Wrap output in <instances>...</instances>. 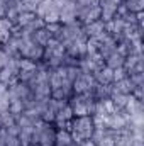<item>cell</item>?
<instances>
[{"label":"cell","instance_id":"cell-1","mask_svg":"<svg viewBox=\"0 0 144 146\" xmlns=\"http://www.w3.org/2000/svg\"><path fill=\"white\" fill-rule=\"evenodd\" d=\"M71 131L80 134L81 139H90L93 131H95V126H93V119L92 115H81V117H73L71 119Z\"/></svg>","mask_w":144,"mask_h":146},{"label":"cell","instance_id":"cell-2","mask_svg":"<svg viewBox=\"0 0 144 146\" xmlns=\"http://www.w3.org/2000/svg\"><path fill=\"white\" fill-rule=\"evenodd\" d=\"M93 83H95V78H93V75H92V73H80V76H78V78L71 83L73 94H76V95L87 94V92H90V90H92Z\"/></svg>","mask_w":144,"mask_h":146},{"label":"cell","instance_id":"cell-3","mask_svg":"<svg viewBox=\"0 0 144 146\" xmlns=\"http://www.w3.org/2000/svg\"><path fill=\"white\" fill-rule=\"evenodd\" d=\"M83 33L87 34V37H97L98 41H102L104 37L107 36V33H105V22L98 19V21L83 24Z\"/></svg>","mask_w":144,"mask_h":146},{"label":"cell","instance_id":"cell-4","mask_svg":"<svg viewBox=\"0 0 144 146\" xmlns=\"http://www.w3.org/2000/svg\"><path fill=\"white\" fill-rule=\"evenodd\" d=\"M54 134H56L54 124L46 122L42 131H41V138H39V145L37 146H54Z\"/></svg>","mask_w":144,"mask_h":146},{"label":"cell","instance_id":"cell-5","mask_svg":"<svg viewBox=\"0 0 144 146\" xmlns=\"http://www.w3.org/2000/svg\"><path fill=\"white\" fill-rule=\"evenodd\" d=\"M32 90V95L36 100H41V99H49L51 97V85L49 82H36L34 85L29 87Z\"/></svg>","mask_w":144,"mask_h":146},{"label":"cell","instance_id":"cell-6","mask_svg":"<svg viewBox=\"0 0 144 146\" xmlns=\"http://www.w3.org/2000/svg\"><path fill=\"white\" fill-rule=\"evenodd\" d=\"M9 58H20V54H19V39L14 36H10L9 39H5L3 42H2V48H0Z\"/></svg>","mask_w":144,"mask_h":146},{"label":"cell","instance_id":"cell-7","mask_svg":"<svg viewBox=\"0 0 144 146\" xmlns=\"http://www.w3.org/2000/svg\"><path fill=\"white\" fill-rule=\"evenodd\" d=\"M76 21V9H75V3L71 0H68L65 3V7L59 10V22L61 24H70Z\"/></svg>","mask_w":144,"mask_h":146},{"label":"cell","instance_id":"cell-8","mask_svg":"<svg viewBox=\"0 0 144 146\" xmlns=\"http://www.w3.org/2000/svg\"><path fill=\"white\" fill-rule=\"evenodd\" d=\"M92 97L95 99V100H105V99H110V95H112V83L110 85H100V83H93V87H92Z\"/></svg>","mask_w":144,"mask_h":146},{"label":"cell","instance_id":"cell-9","mask_svg":"<svg viewBox=\"0 0 144 146\" xmlns=\"http://www.w3.org/2000/svg\"><path fill=\"white\" fill-rule=\"evenodd\" d=\"M115 49H117V42L114 41V37L110 36V34H107V36L100 41V46H98V51H97V53L105 60L108 54H110V53H114Z\"/></svg>","mask_w":144,"mask_h":146},{"label":"cell","instance_id":"cell-10","mask_svg":"<svg viewBox=\"0 0 144 146\" xmlns=\"http://www.w3.org/2000/svg\"><path fill=\"white\" fill-rule=\"evenodd\" d=\"M134 90V85L132 82L129 80V76L119 80V82H114L112 83V94H124V95H131Z\"/></svg>","mask_w":144,"mask_h":146},{"label":"cell","instance_id":"cell-11","mask_svg":"<svg viewBox=\"0 0 144 146\" xmlns=\"http://www.w3.org/2000/svg\"><path fill=\"white\" fill-rule=\"evenodd\" d=\"M124 60H126V56H122V54L115 49L114 53H110L107 58H105V66L110 68V70L120 68V66H124Z\"/></svg>","mask_w":144,"mask_h":146},{"label":"cell","instance_id":"cell-12","mask_svg":"<svg viewBox=\"0 0 144 146\" xmlns=\"http://www.w3.org/2000/svg\"><path fill=\"white\" fill-rule=\"evenodd\" d=\"M92 75H93L95 82L100 83V85H110V83H112V70L107 68V66H104V68L93 72Z\"/></svg>","mask_w":144,"mask_h":146},{"label":"cell","instance_id":"cell-13","mask_svg":"<svg viewBox=\"0 0 144 146\" xmlns=\"http://www.w3.org/2000/svg\"><path fill=\"white\" fill-rule=\"evenodd\" d=\"M70 143H73L71 133L66 129H56L54 134V146H68Z\"/></svg>","mask_w":144,"mask_h":146},{"label":"cell","instance_id":"cell-14","mask_svg":"<svg viewBox=\"0 0 144 146\" xmlns=\"http://www.w3.org/2000/svg\"><path fill=\"white\" fill-rule=\"evenodd\" d=\"M73 117V110L71 107L66 104L63 109H59V110H56V117H54V124H61V122H70Z\"/></svg>","mask_w":144,"mask_h":146},{"label":"cell","instance_id":"cell-15","mask_svg":"<svg viewBox=\"0 0 144 146\" xmlns=\"http://www.w3.org/2000/svg\"><path fill=\"white\" fill-rule=\"evenodd\" d=\"M51 39H53L51 33H48L44 27H42V29H39V31H36V33H32V41H34V42H37L39 46H42V48H44V46H46Z\"/></svg>","mask_w":144,"mask_h":146},{"label":"cell","instance_id":"cell-16","mask_svg":"<svg viewBox=\"0 0 144 146\" xmlns=\"http://www.w3.org/2000/svg\"><path fill=\"white\" fill-rule=\"evenodd\" d=\"M129 97H131V95H124V94H112V95H110V100L114 102L115 109L122 110L124 107H126V104H127Z\"/></svg>","mask_w":144,"mask_h":146},{"label":"cell","instance_id":"cell-17","mask_svg":"<svg viewBox=\"0 0 144 146\" xmlns=\"http://www.w3.org/2000/svg\"><path fill=\"white\" fill-rule=\"evenodd\" d=\"M9 112L10 114H14V115H19V114H22L24 112V104H22V100H19V99H9Z\"/></svg>","mask_w":144,"mask_h":146},{"label":"cell","instance_id":"cell-18","mask_svg":"<svg viewBox=\"0 0 144 146\" xmlns=\"http://www.w3.org/2000/svg\"><path fill=\"white\" fill-rule=\"evenodd\" d=\"M36 17V14L34 12H20L19 14V17H17V24L20 26V27H27L31 22H32V19Z\"/></svg>","mask_w":144,"mask_h":146},{"label":"cell","instance_id":"cell-19","mask_svg":"<svg viewBox=\"0 0 144 146\" xmlns=\"http://www.w3.org/2000/svg\"><path fill=\"white\" fill-rule=\"evenodd\" d=\"M124 5L127 7L129 12H134V14L144 10V0H127V2H124Z\"/></svg>","mask_w":144,"mask_h":146},{"label":"cell","instance_id":"cell-20","mask_svg":"<svg viewBox=\"0 0 144 146\" xmlns=\"http://www.w3.org/2000/svg\"><path fill=\"white\" fill-rule=\"evenodd\" d=\"M44 26H46V24H44V21H42L41 17H37V15H36V17L32 19V22H31L27 27H24V29H26V31H29V33H36V31H39V29H42Z\"/></svg>","mask_w":144,"mask_h":146},{"label":"cell","instance_id":"cell-21","mask_svg":"<svg viewBox=\"0 0 144 146\" xmlns=\"http://www.w3.org/2000/svg\"><path fill=\"white\" fill-rule=\"evenodd\" d=\"M32 131H20L19 133V145L20 146H32V139H31Z\"/></svg>","mask_w":144,"mask_h":146},{"label":"cell","instance_id":"cell-22","mask_svg":"<svg viewBox=\"0 0 144 146\" xmlns=\"http://www.w3.org/2000/svg\"><path fill=\"white\" fill-rule=\"evenodd\" d=\"M42 21H44V24H53V22H59V12L56 10V9H53V10H49L44 17H42Z\"/></svg>","mask_w":144,"mask_h":146},{"label":"cell","instance_id":"cell-23","mask_svg":"<svg viewBox=\"0 0 144 146\" xmlns=\"http://www.w3.org/2000/svg\"><path fill=\"white\" fill-rule=\"evenodd\" d=\"M0 119H2V122H3V127H7V126H10V124H14V122H15V115H14V114H10L7 109L0 112Z\"/></svg>","mask_w":144,"mask_h":146},{"label":"cell","instance_id":"cell-24","mask_svg":"<svg viewBox=\"0 0 144 146\" xmlns=\"http://www.w3.org/2000/svg\"><path fill=\"white\" fill-rule=\"evenodd\" d=\"M80 73H81V70H80L78 66H66V80L73 83V82L80 76Z\"/></svg>","mask_w":144,"mask_h":146},{"label":"cell","instance_id":"cell-25","mask_svg":"<svg viewBox=\"0 0 144 146\" xmlns=\"http://www.w3.org/2000/svg\"><path fill=\"white\" fill-rule=\"evenodd\" d=\"M61 26H63L61 22H53V24H46V26H44V29H46L48 33H51V36L54 37L59 31H61Z\"/></svg>","mask_w":144,"mask_h":146},{"label":"cell","instance_id":"cell-26","mask_svg":"<svg viewBox=\"0 0 144 146\" xmlns=\"http://www.w3.org/2000/svg\"><path fill=\"white\" fill-rule=\"evenodd\" d=\"M126 76H127V73H126V70L122 66L120 68H115V70H112V83L114 82H119V80H122Z\"/></svg>","mask_w":144,"mask_h":146},{"label":"cell","instance_id":"cell-27","mask_svg":"<svg viewBox=\"0 0 144 146\" xmlns=\"http://www.w3.org/2000/svg\"><path fill=\"white\" fill-rule=\"evenodd\" d=\"M129 80L132 82V85L134 87H137V85H144V73H132V75H129Z\"/></svg>","mask_w":144,"mask_h":146},{"label":"cell","instance_id":"cell-28","mask_svg":"<svg viewBox=\"0 0 144 146\" xmlns=\"http://www.w3.org/2000/svg\"><path fill=\"white\" fill-rule=\"evenodd\" d=\"M5 129H7V133H9V134H12V136H19V133H20V127H19L15 122H14V124H10V126H7Z\"/></svg>","mask_w":144,"mask_h":146},{"label":"cell","instance_id":"cell-29","mask_svg":"<svg viewBox=\"0 0 144 146\" xmlns=\"http://www.w3.org/2000/svg\"><path fill=\"white\" fill-rule=\"evenodd\" d=\"M9 61H10V58H9V56H7V54L0 49V68L7 66V65H9Z\"/></svg>","mask_w":144,"mask_h":146},{"label":"cell","instance_id":"cell-30","mask_svg":"<svg viewBox=\"0 0 144 146\" xmlns=\"http://www.w3.org/2000/svg\"><path fill=\"white\" fill-rule=\"evenodd\" d=\"M5 12H7V0H0V19L5 17Z\"/></svg>","mask_w":144,"mask_h":146},{"label":"cell","instance_id":"cell-31","mask_svg":"<svg viewBox=\"0 0 144 146\" xmlns=\"http://www.w3.org/2000/svg\"><path fill=\"white\" fill-rule=\"evenodd\" d=\"M80 146H95V143H93L92 139H85V141H83Z\"/></svg>","mask_w":144,"mask_h":146},{"label":"cell","instance_id":"cell-32","mask_svg":"<svg viewBox=\"0 0 144 146\" xmlns=\"http://www.w3.org/2000/svg\"><path fill=\"white\" fill-rule=\"evenodd\" d=\"M68 146H80V145H76V143H70Z\"/></svg>","mask_w":144,"mask_h":146},{"label":"cell","instance_id":"cell-33","mask_svg":"<svg viewBox=\"0 0 144 146\" xmlns=\"http://www.w3.org/2000/svg\"><path fill=\"white\" fill-rule=\"evenodd\" d=\"M2 127H3V122H2V119H0V129H2Z\"/></svg>","mask_w":144,"mask_h":146},{"label":"cell","instance_id":"cell-34","mask_svg":"<svg viewBox=\"0 0 144 146\" xmlns=\"http://www.w3.org/2000/svg\"><path fill=\"white\" fill-rule=\"evenodd\" d=\"M2 42H3V39H2V37H0V48H2Z\"/></svg>","mask_w":144,"mask_h":146},{"label":"cell","instance_id":"cell-35","mask_svg":"<svg viewBox=\"0 0 144 146\" xmlns=\"http://www.w3.org/2000/svg\"><path fill=\"white\" fill-rule=\"evenodd\" d=\"M0 146H3V143H2V141H0Z\"/></svg>","mask_w":144,"mask_h":146}]
</instances>
